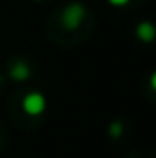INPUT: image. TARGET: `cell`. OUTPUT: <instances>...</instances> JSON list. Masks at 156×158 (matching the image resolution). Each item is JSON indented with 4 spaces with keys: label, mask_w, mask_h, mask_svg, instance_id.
<instances>
[{
    "label": "cell",
    "mask_w": 156,
    "mask_h": 158,
    "mask_svg": "<svg viewBox=\"0 0 156 158\" xmlns=\"http://www.w3.org/2000/svg\"><path fill=\"white\" fill-rule=\"evenodd\" d=\"M83 19H84V7H83L81 4H77V2L66 6L64 11H63V15H61L63 26H64L66 30H76L79 24H81Z\"/></svg>",
    "instance_id": "6da1fadb"
},
{
    "label": "cell",
    "mask_w": 156,
    "mask_h": 158,
    "mask_svg": "<svg viewBox=\"0 0 156 158\" xmlns=\"http://www.w3.org/2000/svg\"><path fill=\"white\" fill-rule=\"evenodd\" d=\"M22 109L30 116H39L46 110V98L40 92H30L22 99Z\"/></svg>",
    "instance_id": "7a4b0ae2"
},
{
    "label": "cell",
    "mask_w": 156,
    "mask_h": 158,
    "mask_svg": "<svg viewBox=\"0 0 156 158\" xmlns=\"http://www.w3.org/2000/svg\"><path fill=\"white\" fill-rule=\"evenodd\" d=\"M9 76L15 79V81H28L30 76H31V68H30L24 61H18V63H15V64L11 66Z\"/></svg>",
    "instance_id": "3957f363"
},
{
    "label": "cell",
    "mask_w": 156,
    "mask_h": 158,
    "mask_svg": "<svg viewBox=\"0 0 156 158\" xmlns=\"http://www.w3.org/2000/svg\"><path fill=\"white\" fill-rule=\"evenodd\" d=\"M136 35L138 39H142L143 42H151L154 39V28L151 22H140L138 28H136Z\"/></svg>",
    "instance_id": "277c9868"
},
{
    "label": "cell",
    "mask_w": 156,
    "mask_h": 158,
    "mask_svg": "<svg viewBox=\"0 0 156 158\" xmlns=\"http://www.w3.org/2000/svg\"><path fill=\"white\" fill-rule=\"evenodd\" d=\"M123 134V123L121 121H112L109 125V136L110 138H119Z\"/></svg>",
    "instance_id": "5b68a950"
},
{
    "label": "cell",
    "mask_w": 156,
    "mask_h": 158,
    "mask_svg": "<svg viewBox=\"0 0 156 158\" xmlns=\"http://www.w3.org/2000/svg\"><path fill=\"white\" fill-rule=\"evenodd\" d=\"M109 2H110L112 6H125L129 0H109Z\"/></svg>",
    "instance_id": "8992f818"
},
{
    "label": "cell",
    "mask_w": 156,
    "mask_h": 158,
    "mask_svg": "<svg viewBox=\"0 0 156 158\" xmlns=\"http://www.w3.org/2000/svg\"><path fill=\"white\" fill-rule=\"evenodd\" d=\"M0 83H2V77H0Z\"/></svg>",
    "instance_id": "52a82bcc"
}]
</instances>
